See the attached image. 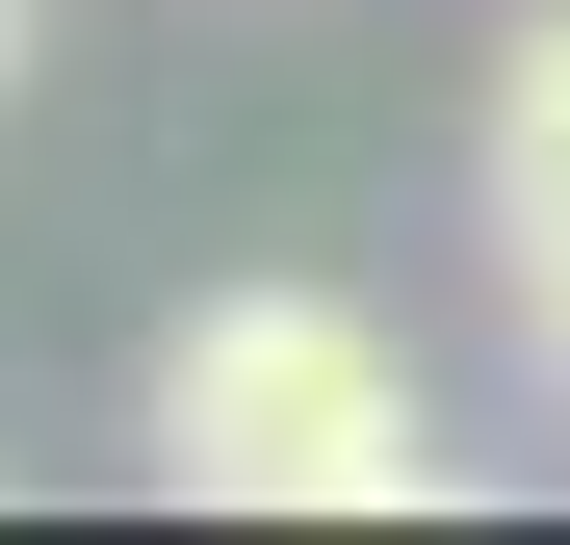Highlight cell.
Masks as SVG:
<instances>
[{
    "mask_svg": "<svg viewBox=\"0 0 570 545\" xmlns=\"http://www.w3.org/2000/svg\"><path fill=\"white\" fill-rule=\"evenodd\" d=\"M0 78H27V0H0Z\"/></svg>",
    "mask_w": 570,
    "mask_h": 545,
    "instance_id": "cell-3",
    "label": "cell"
},
{
    "mask_svg": "<svg viewBox=\"0 0 570 545\" xmlns=\"http://www.w3.org/2000/svg\"><path fill=\"white\" fill-rule=\"evenodd\" d=\"M466 208H493V312H519V363L570 390V0H519L493 130H466Z\"/></svg>",
    "mask_w": 570,
    "mask_h": 545,
    "instance_id": "cell-2",
    "label": "cell"
},
{
    "mask_svg": "<svg viewBox=\"0 0 570 545\" xmlns=\"http://www.w3.org/2000/svg\"><path fill=\"white\" fill-rule=\"evenodd\" d=\"M156 494H208V519H441V416H415L390 312L208 286L156 338Z\"/></svg>",
    "mask_w": 570,
    "mask_h": 545,
    "instance_id": "cell-1",
    "label": "cell"
}]
</instances>
